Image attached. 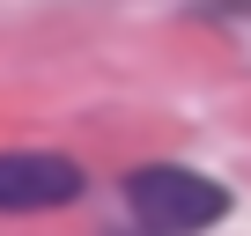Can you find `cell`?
<instances>
[{"mask_svg": "<svg viewBox=\"0 0 251 236\" xmlns=\"http://www.w3.org/2000/svg\"><path fill=\"white\" fill-rule=\"evenodd\" d=\"M126 207H133V221L148 236H200V229L229 221V185L177 170V163H148L126 177Z\"/></svg>", "mask_w": 251, "mask_h": 236, "instance_id": "cell-1", "label": "cell"}, {"mask_svg": "<svg viewBox=\"0 0 251 236\" xmlns=\"http://www.w3.org/2000/svg\"><path fill=\"white\" fill-rule=\"evenodd\" d=\"M81 199V163L52 148H8L0 155V214H52Z\"/></svg>", "mask_w": 251, "mask_h": 236, "instance_id": "cell-2", "label": "cell"}]
</instances>
